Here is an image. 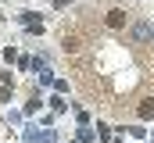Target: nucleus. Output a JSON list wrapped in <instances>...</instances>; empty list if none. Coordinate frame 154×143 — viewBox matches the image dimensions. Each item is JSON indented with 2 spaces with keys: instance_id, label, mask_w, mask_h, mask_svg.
<instances>
[{
  "instance_id": "obj_4",
  "label": "nucleus",
  "mask_w": 154,
  "mask_h": 143,
  "mask_svg": "<svg viewBox=\"0 0 154 143\" xmlns=\"http://www.w3.org/2000/svg\"><path fill=\"white\" fill-rule=\"evenodd\" d=\"M54 4H57V7H65V4H72V0H54Z\"/></svg>"
},
{
  "instance_id": "obj_2",
  "label": "nucleus",
  "mask_w": 154,
  "mask_h": 143,
  "mask_svg": "<svg viewBox=\"0 0 154 143\" xmlns=\"http://www.w3.org/2000/svg\"><path fill=\"white\" fill-rule=\"evenodd\" d=\"M108 25H111V29H122V25H125V11H111V14H108Z\"/></svg>"
},
{
  "instance_id": "obj_1",
  "label": "nucleus",
  "mask_w": 154,
  "mask_h": 143,
  "mask_svg": "<svg viewBox=\"0 0 154 143\" xmlns=\"http://www.w3.org/2000/svg\"><path fill=\"white\" fill-rule=\"evenodd\" d=\"M151 36H154V29L147 22H136V25H133V39H136V43H147Z\"/></svg>"
},
{
  "instance_id": "obj_3",
  "label": "nucleus",
  "mask_w": 154,
  "mask_h": 143,
  "mask_svg": "<svg viewBox=\"0 0 154 143\" xmlns=\"http://www.w3.org/2000/svg\"><path fill=\"white\" fill-rule=\"evenodd\" d=\"M140 118H154V97H147V100L140 104Z\"/></svg>"
}]
</instances>
